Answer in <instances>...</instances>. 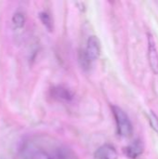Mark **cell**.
<instances>
[{
  "label": "cell",
  "mask_w": 158,
  "mask_h": 159,
  "mask_svg": "<svg viewBox=\"0 0 158 159\" xmlns=\"http://www.w3.org/2000/svg\"><path fill=\"white\" fill-rule=\"evenodd\" d=\"M112 111L115 119L117 134L122 138H129L133 133V127L126 112L118 106H112Z\"/></svg>",
  "instance_id": "6da1fadb"
},
{
  "label": "cell",
  "mask_w": 158,
  "mask_h": 159,
  "mask_svg": "<svg viewBox=\"0 0 158 159\" xmlns=\"http://www.w3.org/2000/svg\"><path fill=\"white\" fill-rule=\"evenodd\" d=\"M148 61L149 65L154 72V74L158 75V51L156 46V41L151 34H148Z\"/></svg>",
  "instance_id": "7a4b0ae2"
},
{
  "label": "cell",
  "mask_w": 158,
  "mask_h": 159,
  "mask_svg": "<svg viewBox=\"0 0 158 159\" xmlns=\"http://www.w3.org/2000/svg\"><path fill=\"white\" fill-rule=\"evenodd\" d=\"M85 51H86L88 58L89 59L91 62L99 59L101 55V42L97 36L91 35L88 37Z\"/></svg>",
  "instance_id": "3957f363"
},
{
  "label": "cell",
  "mask_w": 158,
  "mask_h": 159,
  "mask_svg": "<svg viewBox=\"0 0 158 159\" xmlns=\"http://www.w3.org/2000/svg\"><path fill=\"white\" fill-rule=\"evenodd\" d=\"M51 96L60 102H70L74 99V93L64 86H56L51 89Z\"/></svg>",
  "instance_id": "277c9868"
},
{
  "label": "cell",
  "mask_w": 158,
  "mask_h": 159,
  "mask_svg": "<svg viewBox=\"0 0 158 159\" xmlns=\"http://www.w3.org/2000/svg\"><path fill=\"white\" fill-rule=\"evenodd\" d=\"M143 149L144 146L142 142L137 139L124 148V153L129 159H137L143 153Z\"/></svg>",
  "instance_id": "5b68a950"
},
{
  "label": "cell",
  "mask_w": 158,
  "mask_h": 159,
  "mask_svg": "<svg viewBox=\"0 0 158 159\" xmlns=\"http://www.w3.org/2000/svg\"><path fill=\"white\" fill-rule=\"evenodd\" d=\"M94 159H118V154L113 145L106 143L97 149Z\"/></svg>",
  "instance_id": "8992f818"
},
{
  "label": "cell",
  "mask_w": 158,
  "mask_h": 159,
  "mask_svg": "<svg viewBox=\"0 0 158 159\" xmlns=\"http://www.w3.org/2000/svg\"><path fill=\"white\" fill-rule=\"evenodd\" d=\"M12 25L15 29H21L25 24V16L22 12H16L12 16Z\"/></svg>",
  "instance_id": "52a82bcc"
},
{
  "label": "cell",
  "mask_w": 158,
  "mask_h": 159,
  "mask_svg": "<svg viewBox=\"0 0 158 159\" xmlns=\"http://www.w3.org/2000/svg\"><path fill=\"white\" fill-rule=\"evenodd\" d=\"M78 61H79V64L82 67V69H84L86 71L89 69V67L91 65V61L88 58L85 49H82V50L79 51V54H78Z\"/></svg>",
  "instance_id": "ba28073f"
},
{
  "label": "cell",
  "mask_w": 158,
  "mask_h": 159,
  "mask_svg": "<svg viewBox=\"0 0 158 159\" xmlns=\"http://www.w3.org/2000/svg\"><path fill=\"white\" fill-rule=\"evenodd\" d=\"M39 18H40V20L42 21V23L44 24V26L48 31H51L52 30V20H51L50 16L47 12H41L39 14Z\"/></svg>",
  "instance_id": "9c48e42d"
},
{
  "label": "cell",
  "mask_w": 158,
  "mask_h": 159,
  "mask_svg": "<svg viewBox=\"0 0 158 159\" xmlns=\"http://www.w3.org/2000/svg\"><path fill=\"white\" fill-rule=\"evenodd\" d=\"M148 119H149V123L152 127V129L158 133V116L154 113V112H150L148 115Z\"/></svg>",
  "instance_id": "30bf717a"
},
{
  "label": "cell",
  "mask_w": 158,
  "mask_h": 159,
  "mask_svg": "<svg viewBox=\"0 0 158 159\" xmlns=\"http://www.w3.org/2000/svg\"><path fill=\"white\" fill-rule=\"evenodd\" d=\"M32 159H51V157L47 153H45L43 151H39L33 155Z\"/></svg>",
  "instance_id": "8fae6325"
}]
</instances>
